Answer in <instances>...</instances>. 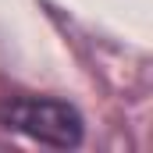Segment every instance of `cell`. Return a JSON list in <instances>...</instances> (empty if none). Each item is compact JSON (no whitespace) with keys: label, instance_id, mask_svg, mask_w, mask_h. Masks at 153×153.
Segmentation results:
<instances>
[{"label":"cell","instance_id":"cell-1","mask_svg":"<svg viewBox=\"0 0 153 153\" xmlns=\"http://www.w3.org/2000/svg\"><path fill=\"white\" fill-rule=\"evenodd\" d=\"M0 125L57 150H71L82 143V114L53 96H4Z\"/></svg>","mask_w":153,"mask_h":153}]
</instances>
